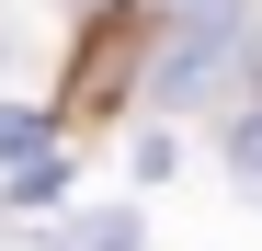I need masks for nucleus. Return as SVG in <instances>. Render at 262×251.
Returning a JSON list of instances; mask_svg holds the SVG:
<instances>
[{
    "label": "nucleus",
    "mask_w": 262,
    "mask_h": 251,
    "mask_svg": "<svg viewBox=\"0 0 262 251\" xmlns=\"http://www.w3.org/2000/svg\"><path fill=\"white\" fill-rule=\"evenodd\" d=\"M228 34H239V0H194V23L171 34V57H160V92H194V69L228 57Z\"/></svg>",
    "instance_id": "1"
},
{
    "label": "nucleus",
    "mask_w": 262,
    "mask_h": 251,
    "mask_svg": "<svg viewBox=\"0 0 262 251\" xmlns=\"http://www.w3.org/2000/svg\"><path fill=\"white\" fill-rule=\"evenodd\" d=\"M228 160H239V183H251V194H262V103H251V114H239V137H228Z\"/></svg>",
    "instance_id": "2"
}]
</instances>
